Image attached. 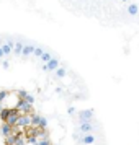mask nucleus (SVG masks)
I'll list each match as a JSON object with an SVG mask.
<instances>
[{
    "instance_id": "1",
    "label": "nucleus",
    "mask_w": 139,
    "mask_h": 145,
    "mask_svg": "<svg viewBox=\"0 0 139 145\" xmlns=\"http://www.w3.org/2000/svg\"><path fill=\"white\" fill-rule=\"evenodd\" d=\"M46 65H47V70H49V72H54V70L61 65V60L57 59V57H54V56H53V57L46 62Z\"/></svg>"
},
{
    "instance_id": "2",
    "label": "nucleus",
    "mask_w": 139,
    "mask_h": 145,
    "mask_svg": "<svg viewBox=\"0 0 139 145\" xmlns=\"http://www.w3.org/2000/svg\"><path fill=\"white\" fill-rule=\"evenodd\" d=\"M51 73H53L54 78H64V77L67 75V69L64 65H59L56 70H54V72H51Z\"/></svg>"
},
{
    "instance_id": "3",
    "label": "nucleus",
    "mask_w": 139,
    "mask_h": 145,
    "mask_svg": "<svg viewBox=\"0 0 139 145\" xmlns=\"http://www.w3.org/2000/svg\"><path fill=\"white\" fill-rule=\"evenodd\" d=\"M79 142H82V144H93V142H97V138L92 135V132H87L84 137H79Z\"/></svg>"
},
{
    "instance_id": "4",
    "label": "nucleus",
    "mask_w": 139,
    "mask_h": 145,
    "mask_svg": "<svg viewBox=\"0 0 139 145\" xmlns=\"http://www.w3.org/2000/svg\"><path fill=\"white\" fill-rule=\"evenodd\" d=\"M54 54H53V51H49V49H44V52L41 54V57H40V60L41 62H47V60L53 57Z\"/></svg>"
},
{
    "instance_id": "5",
    "label": "nucleus",
    "mask_w": 139,
    "mask_h": 145,
    "mask_svg": "<svg viewBox=\"0 0 139 145\" xmlns=\"http://www.w3.org/2000/svg\"><path fill=\"white\" fill-rule=\"evenodd\" d=\"M79 116H80V122L82 121H92V112L90 111H80Z\"/></svg>"
},
{
    "instance_id": "6",
    "label": "nucleus",
    "mask_w": 139,
    "mask_h": 145,
    "mask_svg": "<svg viewBox=\"0 0 139 145\" xmlns=\"http://www.w3.org/2000/svg\"><path fill=\"white\" fill-rule=\"evenodd\" d=\"M138 12H139V7L136 3H131V5L128 7V13L129 15H138Z\"/></svg>"
},
{
    "instance_id": "7",
    "label": "nucleus",
    "mask_w": 139,
    "mask_h": 145,
    "mask_svg": "<svg viewBox=\"0 0 139 145\" xmlns=\"http://www.w3.org/2000/svg\"><path fill=\"white\" fill-rule=\"evenodd\" d=\"M67 112H69V114H74V112H75V108H74V106H69Z\"/></svg>"
}]
</instances>
